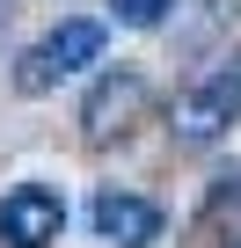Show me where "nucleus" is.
I'll return each mask as SVG.
<instances>
[{
    "label": "nucleus",
    "mask_w": 241,
    "mask_h": 248,
    "mask_svg": "<svg viewBox=\"0 0 241 248\" xmlns=\"http://www.w3.org/2000/svg\"><path fill=\"white\" fill-rule=\"evenodd\" d=\"M66 233V197L44 190V183H15L0 197V241L8 248H51Z\"/></svg>",
    "instance_id": "7ed1b4c3"
},
{
    "label": "nucleus",
    "mask_w": 241,
    "mask_h": 248,
    "mask_svg": "<svg viewBox=\"0 0 241 248\" xmlns=\"http://www.w3.org/2000/svg\"><path fill=\"white\" fill-rule=\"evenodd\" d=\"M234 117H241V59H219V66H205V80L176 102V139H183V146H212Z\"/></svg>",
    "instance_id": "f03ea898"
},
{
    "label": "nucleus",
    "mask_w": 241,
    "mask_h": 248,
    "mask_svg": "<svg viewBox=\"0 0 241 248\" xmlns=\"http://www.w3.org/2000/svg\"><path fill=\"white\" fill-rule=\"evenodd\" d=\"M197 241H212V248H241V175H219V190L205 197Z\"/></svg>",
    "instance_id": "423d86ee"
},
{
    "label": "nucleus",
    "mask_w": 241,
    "mask_h": 248,
    "mask_svg": "<svg viewBox=\"0 0 241 248\" xmlns=\"http://www.w3.org/2000/svg\"><path fill=\"white\" fill-rule=\"evenodd\" d=\"M168 8H176V0H117V15H125L132 30H154V22L168 15Z\"/></svg>",
    "instance_id": "0eeeda50"
},
{
    "label": "nucleus",
    "mask_w": 241,
    "mask_h": 248,
    "mask_svg": "<svg viewBox=\"0 0 241 248\" xmlns=\"http://www.w3.org/2000/svg\"><path fill=\"white\" fill-rule=\"evenodd\" d=\"M88 226H95V241H110V248H154V241H161V204H146V197H132V190H102V197L88 204Z\"/></svg>",
    "instance_id": "39448f33"
},
{
    "label": "nucleus",
    "mask_w": 241,
    "mask_h": 248,
    "mask_svg": "<svg viewBox=\"0 0 241 248\" xmlns=\"http://www.w3.org/2000/svg\"><path fill=\"white\" fill-rule=\"evenodd\" d=\"M146 109V80L132 73V66H117V73H102L95 88H88V102H80V132L102 146V139H117L125 124Z\"/></svg>",
    "instance_id": "20e7f679"
},
{
    "label": "nucleus",
    "mask_w": 241,
    "mask_h": 248,
    "mask_svg": "<svg viewBox=\"0 0 241 248\" xmlns=\"http://www.w3.org/2000/svg\"><path fill=\"white\" fill-rule=\"evenodd\" d=\"M102 44H110V30L95 22V15H66L37 51H22V95H44V88H59L66 73H80V66H102Z\"/></svg>",
    "instance_id": "f257e3e1"
}]
</instances>
